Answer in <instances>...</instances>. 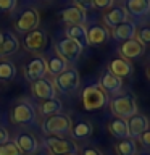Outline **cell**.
Wrapping results in <instances>:
<instances>
[{
	"label": "cell",
	"instance_id": "cell-1",
	"mask_svg": "<svg viewBox=\"0 0 150 155\" xmlns=\"http://www.w3.org/2000/svg\"><path fill=\"white\" fill-rule=\"evenodd\" d=\"M106 104H108L106 92L102 89L97 82L84 87V91H82V105H84V108L87 111L100 110V108H103Z\"/></svg>",
	"mask_w": 150,
	"mask_h": 155
},
{
	"label": "cell",
	"instance_id": "cell-2",
	"mask_svg": "<svg viewBox=\"0 0 150 155\" xmlns=\"http://www.w3.org/2000/svg\"><path fill=\"white\" fill-rule=\"evenodd\" d=\"M110 108L116 118L128 120L132 115L137 113V104H135V97L132 94H123L116 95L113 100L110 102Z\"/></svg>",
	"mask_w": 150,
	"mask_h": 155
},
{
	"label": "cell",
	"instance_id": "cell-3",
	"mask_svg": "<svg viewBox=\"0 0 150 155\" xmlns=\"http://www.w3.org/2000/svg\"><path fill=\"white\" fill-rule=\"evenodd\" d=\"M55 48H57V53L66 63L77 61V58L81 57L82 50H84V47H82L81 44H77L76 41H73V39H70V37H63V39H60V41H57Z\"/></svg>",
	"mask_w": 150,
	"mask_h": 155
},
{
	"label": "cell",
	"instance_id": "cell-4",
	"mask_svg": "<svg viewBox=\"0 0 150 155\" xmlns=\"http://www.w3.org/2000/svg\"><path fill=\"white\" fill-rule=\"evenodd\" d=\"M71 129V118L68 115L63 113H55L47 116V120L44 121V131L50 136H61L70 133Z\"/></svg>",
	"mask_w": 150,
	"mask_h": 155
},
{
	"label": "cell",
	"instance_id": "cell-5",
	"mask_svg": "<svg viewBox=\"0 0 150 155\" xmlns=\"http://www.w3.org/2000/svg\"><path fill=\"white\" fill-rule=\"evenodd\" d=\"M36 108L31 102L21 100L11 108V121L15 124H32L36 123Z\"/></svg>",
	"mask_w": 150,
	"mask_h": 155
},
{
	"label": "cell",
	"instance_id": "cell-6",
	"mask_svg": "<svg viewBox=\"0 0 150 155\" xmlns=\"http://www.w3.org/2000/svg\"><path fill=\"white\" fill-rule=\"evenodd\" d=\"M79 73L74 68H66L63 73H60L58 76H55V89L60 92H73L79 87Z\"/></svg>",
	"mask_w": 150,
	"mask_h": 155
},
{
	"label": "cell",
	"instance_id": "cell-7",
	"mask_svg": "<svg viewBox=\"0 0 150 155\" xmlns=\"http://www.w3.org/2000/svg\"><path fill=\"white\" fill-rule=\"evenodd\" d=\"M39 26V13L36 8H26L15 21V29L18 32H29L37 29Z\"/></svg>",
	"mask_w": 150,
	"mask_h": 155
},
{
	"label": "cell",
	"instance_id": "cell-8",
	"mask_svg": "<svg viewBox=\"0 0 150 155\" xmlns=\"http://www.w3.org/2000/svg\"><path fill=\"white\" fill-rule=\"evenodd\" d=\"M44 142H45V147L52 155H66V153L76 152L74 142H70V140L63 139L60 136H48Z\"/></svg>",
	"mask_w": 150,
	"mask_h": 155
},
{
	"label": "cell",
	"instance_id": "cell-9",
	"mask_svg": "<svg viewBox=\"0 0 150 155\" xmlns=\"http://www.w3.org/2000/svg\"><path fill=\"white\" fill-rule=\"evenodd\" d=\"M24 74H26L28 81H37L45 78L47 74V61L44 57H34L28 61L26 70H24Z\"/></svg>",
	"mask_w": 150,
	"mask_h": 155
},
{
	"label": "cell",
	"instance_id": "cell-10",
	"mask_svg": "<svg viewBox=\"0 0 150 155\" xmlns=\"http://www.w3.org/2000/svg\"><path fill=\"white\" fill-rule=\"evenodd\" d=\"M47 34L41 31V29H34V31L26 32V37H24V47L28 48L29 52H41L47 47Z\"/></svg>",
	"mask_w": 150,
	"mask_h": 155
},
{
	"label": "cell",
	"instance_id": "cell-11",
	"mask_svg": "<svg viewBox=\"0 0 150 155\" xmlns=\"http://www.w3.org/2000/svg\"><path fill=\"white\" fill-rule=\"evenodd\" d=\"M32 94L41 100H48V99H53L57 94L55 91V84L50 81V79H37V81H32Z\"/></svg>",
	"mask_w": 150,
	"mask_h": 155
},
{
	"label": "cell",
	"instance_id": "cell-12",
	"mask_svg": "<svg viewBox=\"0 0 150 155\" xmlns=\"http://www.w3.org/2000/svg\"><path fill=\"white\" fill-rule=\"evenodd\" d=\"M60 19L68 26H76V24H84L86 23V12H82L77 7H68L60 10Z\"/></svg>",
	"mask_w": 150,
	"mask_h": 155
},
{
	"label": "cell",
	"instance_id": "cell-13",
	"mask_svg": "<svg viewBox=\"0 0 150 155\" xmlns=\"http://www.w3.org/2000/svg\"><path fill=\"white\" fill-rule=\"evenodd\" d=\"M126 123H128V131H129V137L131 139L139 137V136L142 133H145V131L148 129V126H150L147 116L137 115V113L126 120Z\"/></svg>",
	"mask_w": 150,
	"mask_h": 155
},
{
	"label": "cell",
	"instance_id": "cell-14",
	"mask_svg": "<svg viewBox=\"0 0 150 155\" xmlns=\"http://www.w3.org/2000/svg\"><path fill=\"white\" fill-rule=\"evenodd\" d=\"M108 71L111 74H115L116 78L123 79V78H128L134 73V68L131 65V61H128L126 58H113L108 65Z\"/></svg>",
	"mask_w": 150,
	"mask_h": 155
},
{
	"label": "cell",
	"instance_id": "cell-15",
	"mask_svg": "<svg viewBox=\"0 0 150 155\" xmlns=\"http://www.w3.org/2000/svg\"><path fill=\"white\" fill-rule=\"evenodd\" d=\"M103 21L108 28H116L118 24L128 21V13L123 7L116 5V7H110V10L103 15Z\"/></svg>",
	"mask_w": 150,
	"mask_h": 155
},
{
	"label": "cell",
	"instance_id": "cell-16",
	"mask_svg": "<svg viewBox=\"0 0 150 155\" xmlns=\"http://www.w3.org/2000/svg\"><path fill=\"white\" fill-rule=\"evenodd\" d=\"M19 48V42L16 36L10 31H5L2 34V44H0V60H3L5 57L11 55V53L18 52Z\"/></svg>",
	"mask_w": 150,
	"mask_h": 155
},
{
	"label": "cell",
	"instance_id": "cell-17",
	"mask_svg": "<svg viewBox=\"0 0 150 155\" xmlns=\"http://www.w3.org/2000/svg\"><path fill=\"white\" fill-rule=\"evenodd\" d=\"M110 39V32L105 26L100 24H94L87 29V44L89 45H100V44L106 42Z\"/></svg>",
	"mask_w": 150,
	"mask_h": 155
},
{
	"label": "cell",
	"instance_id": "cell-18",
	"mask_svg": "<svg viewBox=\"0 0 150 155\" xmlns=\"http://www.w3.org/2000/svg\"><path fill=\"white\" fill-rule=\"evenodd\" d=\"M123 8L131 16H144L150 13V0H126Z\"/></svg>",
	"mask_w": 150,
	"mask_h": 155
},
{
	"label": "cell",
	"instance_id": "cell-19",
	"mask_svg": "<svg viewBox=\"0 0 150 155\" xmlns=\"http://www.w3.org/2000/svg\"><path fill=\"white\" fill-rule=\"evenodd\" d=\"M16 145L21 150V153H34L39 147V142L36 139V136L31 133H19L16 136Z\"/></svg>",
	"mask_w": 150,
	"mask_h": 155
},
{
	"label": "cell",
	"instance_id": "cell-20",
	"mask_svg": "<svg viewBox=\"0 0 150 155\" xmlns=\"http://www.w3.org/2000/svg\"><path fill=\"white\" fill-rule=\"evenodd\" d=\"M119 52H121V55H123L124 58H128V60H135V58L142 57L144 45L139 44L135 39H129V41H124L123 44H121Z\"/></svg>",
	"mask_w": 150,
	"mask_h": 155
},
{
	"label": "cell",
	"instance_id": "cell-21",
	"mask_svg": "<svg viewBox=\"0 0 150 155\" xmlns=\"http://www.w3.org/2000/svg\"><path fill=\"white\" fill-rule=\"evenodd\" d=\"M99 86L103 89L105 92H110V94H118L123 87V81L119 78H116L115 74H111L110 71H105L100 78Z\"/></svg>",
	"mask_w": 150,
	"mask_h": 155
},
{
	"label": "cell",
	"instance_id": "cell-22",
	"mask_svg": "<svg viewBox=\"0 0 150 155\" xmlns=\"http://www.w3.org/2000/svg\"><path fill=\"white\" fill-rule=\"evenodd\" d=\"M135 23H131V21H124L118 24L116 28H113V39L118 42H124V41H129V39H134L135 36Z\"/></svg>",
	"mask_w": 150,
	"mask_h": 155
},
{
	"label": "cell",
	"instance_id": "cell-23",
	"mask_svg": "<svg viewBox=\"0 0 150 155\" xmlns=\"http://www.w3.org/2000/svg\"><path fill=\"white\" fill-rule=\"evenodd\" d=\"M108 129L113 137L116 139H128L129 137V131H128V123L123 118H111L108 121Z\"/></svg>",
	"mask_w": 150,
	"mask_h": 155
},
{
	"label": "cell",
	"instance_id": "cell-24",
	"mask_svg": "<svg viewBox=\"0 0 150 155\" xmlns=\"http://www.w3.org/2000/svg\"><path fill=\"white\" fill-rule=\"evenodd\" d=\"M66 37L76 41L77 44H81L82 47L89 45L87 44V29L84 28V24H76V26H66L65 29Z\"/></svg>",
	"mask_w": 150,
	"mask_h": 155
},
{
	"label": "cell",
	"instance_id": "cell-25",
	"mask_svg": "<svg viewBox=\"0 0 150 155\" xmlns=\"http://www.w3.org/2000/svg\"><path fill=\"white\" fill-rule=\"evenodd\" d=\"M45 61H47V73H50L52 76H58L60 73H63L68 68V63L63 60L58 53H57V55H52Z\"/></svg>",
	"mask_w": 150,
	"mask_h": 155
},
{
	"label": "cell",
	"instance_id": "cell-26",
	"mask_svg": "<svg viewBox=\"0 0 150 155\" xmlns=\"http://www.w3.org/2000/svg\"><path fill=\"white\" fill-rule=\"evenodd\" d=\"M71 134L76 139H87L92 134V124L86 120H79L74 126H71Z\"/></svg>",
	"mask_w": 150,
	"mask_h": 155
},
{
	"label": "cell",
	"instance_id": "cell-27",
	"mask_svg": "<svg viewBox=\"0 0 150 155\" xmlns=\"http://www.w3.org/2000/svg\"><path fill=\"white\" fill-rule=\"evenodd\" d=\"M61 108H63V104H61L60 99H57V97L48 99V100H44V104L41 105V111H42V115H45V116L60 113Z\"/></svg>",
	"mask_w": 150,
	"mask_h": 155
},
{
	"label": "cell",
	"instance_id": "cell-28",
	"mask_svg": "<svg viewBox=\"0 0 150 155\" xmlns=\"http://www.w3.org/2000/svg\"><path fill=\"white\" fill-rule=\"evenodd\" d=\"M115 150L118 155H135L137 153V145H135L134 139L128 137V139H123L121 142L116 144Z\"/></svg>",
	"mask_w": 150,
	"mask_h": 155
},
{
	"label": "cell",
	"instance_id": "cell-29",
	"mask_svg": "<svg viewBox=\"0 0 150 155\" xmlns=\"http://www.w3.org/2000/svg\"><path fill=\"white\" fill-rule=\"evenodd\" d=\"M16 76V68L11 61L0 60V81H11Z\"/></svg>",
	"mask_w": 150,
	"mask_h": 155
},
{
	"label": "cell",
	"instance_id": "cell-30",
	"mask_svg": "<svg viewBox=\"0 0 150 155\" xmlns=\"http://www.w3.org/2000/svg\"><path fill=\"white\" fill-rule=\"evenodd\" d=\"M135 41L142 45H150V26H142L140 29H135Z\"/></svg>",
	"mask_w": 150,
	"mask_h": 155
},
{
	"label": "cell",
	"instance_id": "cell-31",
	"mask_svg": "<svg viewBox=\"0 0 150 155\" xmlns=\"http://www.w3.org/2000/svg\"><path fill=\"white\" fill-rule=\"evenodd\" d=\"M0 155H23L19 147L16 145V142H11V140H8V142H5L0 145Z\"/></svg>",
	"mask_w": 150,
	"mask_h": 155
},
{
	"label": "cell",
	"instance_id": "cell-32",
	"mask_svg": "<svg viewBox=\"0 0 150 155\" xmlns=\"http://www.w3.org/2000/svg\"><path fill=\"white\" fill-rule=\"evenodd\" d=\"M16 8V0H0V12L8 13Z\"/></svg>",
	"mask_w": 150,
	"mask_h": 155
},
{
	"label": "cell",
	"instance_id": "cell-33",
	"mask_svg": "<svg viewBox=\"0 0 150 155\" xmlns=\"http://www.w3.org/2000/svg\"><path fill=\"white\" fill-rule=\"evenodd\" d=\"M74 7L81 8L82 12H89L94 8V0H74Z\"/></svg>",
	"mask_w": 150,
	"mask_h": 155
},
{
	"label": "cell",
	"instance_id": "cell-34",
	"mask_svg": "<svg viewBox=\"0 0 150 155\" xmlns=\"http://www.w3.org/2000/svg\"><path fill=\"white\" fill-rule=\"evenodd\" d=\"M115 0H94V7L95 8H100V10H105V8H110L113 5Z\"/></svg>",
	"mask_w": 150,
	"mask_h": 155
},
{
	"label": "cell",
	"instance_id": "cell-35",
	"mask_svg": "<svg viewBox=\"0 0 150 155\" xmlns=\"http://www.w3.org/2000/svg\"><path fill=\"white\" fill-rule=\"evenodd\" d=\"M82 155H103L97 147H92V145H87V147L82 149Z\"/></svg>",
	"mask_w": 150,
	"mask_h": 155
},
{
	"label": "cell",
	"instance_id": "cell-36",
	"mask_svg": "<svg viewBox=\"0 0 150 155\" xmlns=\"http://www.w3.org/2000/svg\"><path fill=\"white\" fill-rule=\"evenodd\" d=\"M8 140H10L8 131H7V129H3V128H0V145L5 144V142H8Z\"/></svg>",
	"mask_w": 150,
	"mask_h": 155
},
{
	"label": "cell",
	"instance_id": "cell-37",
	"mask_svg": "<svg viewBox=\"0 0 150 155\" xmlns=\"http://www.w3.org/2000/svg\"><path fill=\"white\" fill-rule=\"evenodd\" d=\"M139 137H140V140H142L144 145H150V129H147L145 133H142Z\"/></svg>",
	"mask_w": 150,
	"mask_h": 155
},
{
	"label": "cell",
	"instance_id": "cell-38",
	"mask_svg": "<svg viewBox=\"0 0 150 155\" xmlns=\"http://www.w3.org/2000/svg\"><path fill=\"white\" fill-rule=\"evenodd\" d=\"M147 74H148V78H150V66H148V70H147Z\"/></svg>",
	"mask_w": 150,
	"mask_h": 155
},
{
	"label": "cell",
	"instance_id": "cell-39",
	"mask_svg": "<svg viewBox=\"0 0 150 155\" xmlns=\"http://www.w3.org/2000/svg\"><path fill=\"white\" fill-rule=\"evenodd\" d=\"M66 155H77L76 152H71V153H66Z\"/></svg>",
	"mask_w": 150,
	"mask_h": 155
},
{
	"label": "cell",
	"instance_id": "cell-40",
	"mask_svg": "<svg viewBox=\"0 0 150 155\" xmlns=\"http://www.w3.org/2000/svg\"><path fill=\"white\" fill-rule=\"evenodd\" d=\"M0 44H2V34H0Z\"/></svg>",
	"mask_w": 150,
	"mask_h": 155
},
{
	"label": "cell",
	"instance_id": "cell-41",
	"mask_svg": "<svg viewBox=\"0 0 150 155\" xmlns=\"http://www.w3.org/2000/svg\"><path fill=\"white\" fill-rule=\"evenodd\" d=\"M39 155H47V153H39Z\"/></svg>",
	"mask_w": 150,
	"mask_h": 155
},
{
	"label": "cell",
	"instance_id": "cell-42",
	"mask_svg": "<svg viewBox=\"0 0 150 155\" xmlns=\"http://www.w3.org/2000/svg\"><path fill=\"white\" fill-rule=\"evenodd\" d=\"M144 155H150V153H144Z\"/></svg>",
	"mask_w": 150,
	"mask_h": 155
}]
</instances>
